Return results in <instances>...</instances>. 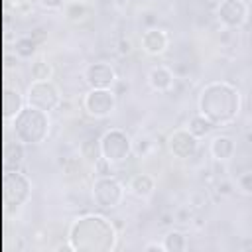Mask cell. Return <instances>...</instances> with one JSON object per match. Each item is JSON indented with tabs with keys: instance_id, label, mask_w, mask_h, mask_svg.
Here are the masks:
<instances>
[{
	"instance_id": "cell-1",
	"label": "cell",
	"mask_w": 252,
	"mask_h": 252,
	"mask_svg": "<svg viewBox=\"0 0 252 252\" xmlns=\"http://www.w3.org/2000/svg\"><path fill=\"white\" fill-rule=\"evenodd\" d=\"M197 108L215 126H228L240 114L242 94L226 81H211L201 89Z\"/></svg>"
},
{
	"instance_id": "cell-2",
	"label": "cell",
	"mask_w": 252,
	"mask_h": 252,
	"mask_svg": "<svg viewBox=\"0 0 252 252\" xmlns=\"http://www.w3.org/2000/svg\"><path fill=\"white\" fill-rule=\"evenodd\" d=\"M69 244L73 250L106 252L116 246V228L100 215H85L73 220L69 228Z\"/></svg>"
},
{
	"instance_id": "cell-3",
	"label": "cell",
	"mask_w": 252,
	"mask_h": 252,
	"mask_svg": "<svg viewBox=\"0 0 252 252\" xmlns=\"http://www.w3.org/2000/svg\"><path fill=\"white\" fill-rule=\"evenodd\" d=\"M49 128H51L49 112L30 104H26L14 116V122H12L14 136L26 146H39L41 142H45L49 136Z\"/></svg>"
},
{
	"instance_id": "cell-4",
	"label": "cell",
	"mask_w": 252,
	"mask_h": 252,
	"mask_svg": "<svg viewBox=\"0 0 252 252\" xmlns=\"http://www.w3.org/2000/svg\"><path fill=\"white\" fill-rule=\"evenodd\" d=\"M100 156L102 159H106L110 165L122 163L124 159L130 158L132 154V140L130 136L120 130V128H110L100 136Z\"/></svg>"
},
{
	"instance_id": "cell-5",
	"label": "cell",
	"mask_w": 252,
	"mask_h": 252,
	"mask_svg": "<svg viewBox=\"0 0 252 252\" xmlns=\"http://www.w3.org/2000/svg\"><path fill=\"white\" fill-rule=\"evenodd\" d=\"M32 197V181L20 169H8L4 175V203L10 211H16Z\"/></svg>"
},
{
	"instance_id": "cell-6",
	"label": "cell",
	"mask_w": 252,
	"mask_h": 252,
	"mask_svg": "<svg viewBox=\"0 0 252 252\" xmlns=\"http://www.w3.org/2000/svg\"><path fill=\"white\" fill-rule=\"evenodd\" d=\"M124 199V185L112 175H100L93 181V201L98 209H114Z\"/></svg>"
},
{
	"instance_id": "cell-7",
	"label": "cell",
	"mask_w": 252,
	"mask_h": 252,
	"mask_svg": "<svg viewBox=\"0 0 252 252\" xmlns=\"http://www.w3.org/2000/svg\"><path fill=\"white\" fill-rule=\"evenodd\" d=\"M26 104L51 112L61 106V93L53 81H32L28 87Z\"/></svg>"
},
{
	"instance_id": "cell-8",
	"label": "cell",
	"mask_w": 252,
	"mask_h": 252,
	"mask_svg": "<svg viewBox=\"0 0 252 252\" xmlns=\"http://www.w3.org/2000/svg\"><path fill=\"white\" fill-rule=\"evenodd\" d=\"M116 108V94L112 89H89L83 96V110L93 118H106Z\"/></svg>"
},
{
	"instance_id": "cell-9",
	"label": "cell",
	"mask_w": 252,
	"mask_h": 252,
	"mask_svg": "<svg viewBox=\"0 0 252 252\" xmlns=\"http://www.w3.org/2000/svg\"><path fill=\"white\" fill-rule=\"evenodd\" d=\"M167 150L177 159H191L199 150V138L193 136L187 128L173 130L167 136Z\"/></svg>"
},
{
	"instance_id": "cell-10",
	"label": "cell",
	"mask_w": 252,
	"mask_h": 252,
	"mask_svg": "<svg viewBox=\"0 0 252 252\" xmlns=\"http://www.w3.org/2000/svg\"><path fill=\"white\" fill-rule=\"evenodd\" d=\"M217 18L224 28L238 30L248 22V6L244 0H220Z\"/></svg>"
},
{
	"instance_id": "cell-11",
	"label": "cell",
	"mask_w": 252,
	"mask_h": 252,
	"mask_svg": "<svg viewBox=\"0 0 252 252\" xmlns=\"http://www.w3.org/2000/svg\"><path fill=\"white\" fill-rule=\"evenodd\" d=\"M83 79L89 89H112V85L116 83V71L106 61H94L85 67Z\"/></svg>"
},
{
	"instance_id": "cell-12",
	"label": "cell",
	"mask_w": 252,
	"mask_h": 252,
	"mask_svg": "<svg viewBox=\"0 0 252 252\" xmlns=\"http://www.w3.org/2000/svg\"><path fill=\"white\" fill-rule=\"evenodd\" d=\"M140 45L148 55H161L169 45V35L161 28H148L140 37Z\"/></svg>"
},
{
	"instance_id": "cell-13",
	"label": "cell",
	"mask_w": 252,
	"mask_h": 252,
	"mask_svg": "<svg viewBox=\"0 0 252 252\" xmlns=\"http://www.w3.org/2000/svg\"><path fill=\"white\" fill-rule=\"evenodd\" d=\"M173 81H175L173 71L169 67H165V65H156L148 73V85L156 93H167L173 87Z\"/></svg>"
},
{
	"instance_id": "cell-14",
	"label": "cell",
	"mask_w": 252,
	"mask_h": 252,
	"mask_svg": "<svg viewBox=\"0 0 252 252\" xmlns=\"http://www.w3.org/2000/svg\"><path fill=\"white\" fill-rule=\"evenodd\" d=\"M209 150H211V156H213L217 161H228V159L234 156L236 144H234V140H232L230 136L220 134V136H215V138L211 140Z\"/></svg>"
},
{
	"instance_id": "cell-15",
	"label": "cell",
	"mask_w": 252,
	"mask_h": 252,
	"mask_svg": "<svg viewBox=\"0 0 252 252\" xmlns=\"http://www.w3.org/2000/svg\"><path fill=\"white\" fill-rule=\"evenodd\" d=\"M156 189V181L152 175L148 173H136L130 183H128V191L136 197V199H148Z\"/></svg>"
},
{
	"instance_id": "cell-16",
	"label": "cell",
	"mask_w": 252,
	"mask_h": 252,
	"mask_svg": "<svg viewBox=\"0 0 252 252\" xmlns=\"http://www.w3.org/2000/svg\"><path fill=\"white\" fill-rule=\"evenodd\" d=\"M91 16V8L83 2V0H73V2H67L65 6V18L73 24H83L87 22Z\"/></svg>"
},
{
	"instance_id": "cell-17",
	"label": "cell",
	"mask_w": 252,
	"mask_h": 252,
	"mask_svg": "<svg viewBox=\"0 0 252 252\" xmlns=\"http://www.w3.org/2000/svg\"><path fill=\"white\" fill-rule=\"evenodd\" d=\"M24 146H26V144L20 142L18 138L6 144V148H4V156H6V163H8L10 169H18L20 163L24 161V156H26Z\"/></svg>"
},
{
	"instance_id": "cell-18",
	"label": "cell",
	"mask_w": 252,
	"mask_h": 252,
	"mask_svg": "<svg viewBox=\"0 0 252 252\" xmlns=\"http://www.w3.org/2000/svg\"><path fill=\"white\" fill-rule=\"evenodd\" d=\"M215 128H217V126H215L211 120H207L201 112L195 114V116H191V120H189V124H187V130H189L193 136H197L199 140L205 138V136H209Z\"/></svg>"
},
{
	"instance_id": "cell-19",
	"label": "cell",
	"mask_w": 252,
	"mask_h": 252,
	"mask_svg": "<svg viewBox=\"0 0 252 252\" xmlns=\"http://www.w3.org/2000/svg\"><path fill=\"white\" fill-rule=\"evenodd\" d=\"M14 51H16L18 57H22V59H30V57H33L35 51H37V39H35L33 35H22V37L16 39V43H14Z\"/></svg>"
},
{
	"instance_id": "cell-20",
	"label": "cell",
	"mask_w": 252,
	"mask_h": 252,
	"mask_svg": "<svg viewBox=\"0 0 252 252\" xmlns=\"http://www.w3.org/2000/svg\"><path fill=\"white\" fill-rule=\"evenodd\" d=\"M24 106L26 104H24V98H22L20 91L18 89H8L6 94H4V110H6V114L14 118Z\"/></svg>"
},
{
	"instance_id": "cell-21",
	"label": "cell",
	"mask_w": 252,
	"mask_h": 252,
	"mask_svg": "<svg viewBox=\"0 0 252 252\" xmlns=\"http://www.w3.org/2000/svg\"><path fill=\"white\" fill-rule=\"evenodd\" d=\"M163 248L167 252H183L187 248V236L181 230H169L163 236Z\"/></svg>"
},
{
	"instance_id": "cell-22",
	"label": "cell",
	"mask_w": 252,
	"mask_h": 252,
	"mask_svg": "<svg viewBox=\"0 0 252 252\" xmlns=\"http://www.w3.org/2000/svg\"><path fill=\"white\" fill-rule=\"evenodd\" d=\"M30 75H32V81H51L53 67H51V63H47L43 59H37V61L32 63Z\"/></svg>"
},
{
	"instance_id": "cell-23",
	"label": "cell",
	"mask_w": 252,
	"mask_h": 252,
	"mask_svg": "<svg viewBox=\"0 0 252 252\" xmlns=\"http://www.w3.org/2000/svg\"><path fill=\"white\" fill-rule=\"evenodd\" d=\"M81 152H83V158H87L89 161H94V163L102 158L100 156V142L98 140H87V142H83Z\"/></svg>"
},
{
	"instance_id": "cell-24",
	"label": "cell",
	"mask_w": 252,
	"mask_h": 252,
	"mask_svg": "<svg viewBox=\"0 0 252 252\" xmlns=\"http://www.w3.org/2000/svg\"><path fill=\"white\" fill-rule=\"evenodd\" d=\"M236 187L244 195H252V171H242L236 177Z\"/></svg>"
},
{
	"instance_id": "cell-25",
	"label": "cell",
	"mask_w": 252,
	"mask_h": 252,
	"mask_svg": "<svg viewBox=\"0 0 252 252\" xmlns=\"http://www.w3.org/2000/svg\"><path fill=\"white\" fill-rule=\"evenodd\" d=\"M45 10H61L67 6L69 0H37Z\"/></svg>"
},
{
	"instance_id": "cell-26",
	"label": "cell",
	"mask_w": 252,
	"mask_h": 252,
	"mask_svg": "<svg viewBox=\"0 0 252 252\" xmlns=\"http://www.w3.org/2000/svg\"><path fill=\"white\" fill-rule=\"evenodd\" d=\"M132 51V43L128 39H120V53H130Z\"/></svg>"
},
{
	"instance_id": "cell-27",
	"label": "cell",
	"mask_w": 252,
	"mask_h": 252,
	"mask_svg": "<svg viewBox=\"0 0 252 252\" xmlns=\"http://www.w3.org/2000/svg\"><path fill=\"white\" fill-rule=\"evenodd\" d=\"M144 250H158V252H161V250H165V248H163V242H161V244H159V242H150V244L144 246Z\"/></svg>"
}]
</instances>
